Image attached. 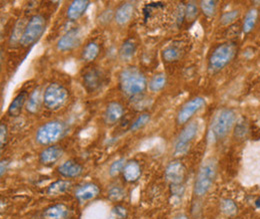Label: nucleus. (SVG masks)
I'll list each match as a JSON object with an SVG mask.
<instances>
[{"label":"nucleus","mask_w":260,"mask_h":219,"mask_svg":"<svg viewBox=\"0 0 260 219\" xmlns=\"http://www.w3.org/2000/svg\"><path fill=\"white\" fill-rule=\"evenodd\" d=\"M28 96L26 92H21L17 95L13 101L10 103L7 113L10 117H18L22 111V108L26 105Z\"/></svg>","instance_id":"412c9836"},{"label":"nucleus","mask_w":260,"mask_h":219,"mask_svg":"<svg viewBox=\"0 0 260 219\" xmlns=\"http://www.w3.org/2000/svg\"><path fill=\"white\" fill-rule=\"evenodd\" d=\"M181 53H182V51L180 48H178L174 45H169L163 49V59L166 62H175L181 57Z\"/></svg>","instance_id":"cd10ccee"},{"label":"nucleus","mask_w":260,"mask_h":219,"mask_svg":"<svg viewBox=\"0 0 260 219\" xmlns=\"http://www.w3.org/2000/svg\"><path fill=\"white\" fill-rule=\"evenodd\" d=\"M236 54V44L225 42L218 45L208 58V70L210 73H217L231 62Z\"/></svg>","instance_id":"20e7f679"},{"label":"nucleus","mask_w":260,"mask_h":219,"mask_svg":"<svg viewBox=\"0 0 260 219\" xmlns=\"http://www.w3.org/2000/svg\"><path fill=\"white\" fill-rule=\"evenodd\" d=\"M220 211L223 215H225L228 218H233L238 214L239 208L236 202L231 198H223L220 200L219 203Z\"/></svg>","instance_id":"b1692460"},{"label":"nucleus","mask_w":260,"mask_h":219,"mask_svg":"<svg viewBox=\"0 0 260 219\" xmlns=\"http://www.w3.org/2000/svg\"><path fill=\"white\" fill-rule=\"evenodd\" d=\"M46 28V20L42 15H34L22 31L20 38V45L23 47H29L39 40Z\"/></svg>","instance_id":"423d86ee"},{"label":"nucleus","mask_w":260,"mask_h":219,"mask_svg":"<svg viewBox=\"0 0 260 219\" xmlns=\"http://www.w3.org/2000/svg\"><path fill=\"white\" fill-rule=\"evenodd\" d=\"M258 18V11L255 8H251L247 11L245 17H244V22L242 26V30L245 34H248L253 30L255 27V24L257 22Z\"/></svg>","instance_id":"bb28decb"},{"label":"nucleus","mask_w":260,"mask_h":219,"mask_svg":"<svg viewBox=\"0 0 260 219\" xmlns=\"http://www.w3.org/2000/svg\"><path fill=\"white\" fill-rule=\"evenodd\" d=\"M71 188V183L67 180H59L54 183H52L47 189L46 193L49 196H59L61 194H64Z\"/></svg>","instance_id":"5701e85b"},{"label":"nucleus","mask_w":260,"mask_h":219,"mask_svg":"<svg viewBox=\"0 0 260 219\" xmlns=\"http://www.w3.org/2000/svg\"><path fill=\"white\" fill-rule=\"evenodd\" d=\"M186 177V169L183 163L179 160L171 161L165 169V179L170 186L183 185Z\"/></svg>","instance_id":"9b49d317"},{"label":"nucleus","mask_w":260,"mask_h":219,"mask_svg":"<svg viewBox=\"0 0 260 219\" xmlns=\"http://www.w3.org/2000/svg\"><path fill=\"white\" fill-rule=\"evenodd\" d=\"M81 30L79 28H72L63 34L58 42H57V49L61 52H66L73 50L81 43Z\"/></svg>","instance_id":"f8f14e48"},{"label":"nucleus","mask_w":260,"mask_h":219,"mask_svg":"<svg viewBox=\"0 0 260 219\" xmlns=\"http://www.w3.org/2000/svg\"><path fill=\"white\" fill-rule=\"evenodd\" d=\"M136 52V44L132 39L125 40L120 49H119V57L122 61H130Z\"/></svg>","instance_id":"a878e982"},{"label":"nucleus","mask_w":260,"mask_h":219,"mask_svg":"<svg viewBox=\"0 0 260 219\" xmlns=\"http://www.w3.org/2000/svg\"><path fill=\"white\" fill-rule=\"evenodd\" d=\"M126 162H127V160L124 157H121V158H118V159L114 160L109 166L110 177H117L119 173H122Z\"/></svg>","instance_id":"72a5a7b5"},{"label":"nucleus","mask_w":260,"mask_h":219,"mask_svg":"<svg viewBox=\"0 0 260 219\" xmlns=\"http://www.w3.org/2000/svg\"><path fill=\"white\" fill-rule=\"evenodd\" d=\"M89 5H90V2L87 0H75L71 2L66 12L67 18L71 21L78 20L80 17L84 15Z\"/></svg>","instance_id":"a211bd4d"},{"label":"nucleus","mask_w":260,"mask_h":219,"mask_svg":"<svg viewBox=\"0 0 260 219\" xmlns=\"http://www.w3.org/2000/svg\"><path fill=\"white\" fill-rule=\"evenodd\" d=\"M100 188L98 185L92 183L84 184L75 190V198L80 203H85L87 201H90L94 198H96L99 195Z\"/></svg>","instance_id":"ddd939ff"},{"label":"nucleus","mask_w":260,"mask_h":219,"mask_svg":"<svg viewBox=\"0 0 260 219\" xmlns=\"http://www.w3.org/2000/svg\"><path fill=\"white\" fill-rule=\"evenodd\" d=\"M200 9L202 13L207 17H213L217 11V2L213 0L200 1Z\"/></svg>","instance_id":"c756f323"},{"label":"nucleus","mask_w":260,"mask_h":219,"mask_svg":"<svg viewBox=\"0 0 260 219\" xmlns=\"http://www.w3.org/2000/svg\"><path fill=\"white\" fill-rule=\"evenodd\" d=\"M197 134H198V123L197 122H190V123L186 124L175 140L174 147H173L174 155L178 156V157L186 155L187 152L189 151L191 144L193 143Z\"/></svg>","instance_id":"6e6552de"},{"label":"nucleus","mask_w":260,"mask_h":219,"mask_svg":"<svg viewBox=\"0 0 260 219\" xmlns=\"http://www.w3.org/2000/svg\"><path fill=\"white\" fill-rule=\"evenodd\" d=\"M184 185L181 186H170V192L174 197H181L184 193Z\"/></svg>","instance_id":"4c0bfd02"},{"label":"nucleus","mask_w":260,"mask_h":219,"mask_svg":"<svg viewBox=\"0 0 260 219\" xmlns=\"http://www.w3.org/2000/svg\"><path fill=\"white\" fill-rule=\"evenodd\" d=\"M68 100V91L58 83L49 84L43 94V104L49 111H58Z\"/></svg>","instance_id":"0eeeda50"},{"label":"nucleus","mask_w":260,"mask_h":219,"mask_svg":"<svg viewBox=\"0 0 260 219\" xmlns=\"http://www.w3.org/2000/svg\"><path fill=\"white\" fill-rule=\"evenodd\" d=\"M119 87L124 96L129 99L139 98L147 87L145 75L136 67H126L119 74Z\"/></svg>","instance_id":"f257e3e1"},{"label":"nucleus","mask_w":260,"mask_h":219,"mask_svg":"<svg viewBox=\"0 0 260 219\" xmlns=\"http://www.w3.org/2000/svg\"><path fill=\"white\" fill-rule=\"evenodd\" d=\"M236 123V113L232 109L224 108L219 110L213 117L210 127L209 138L212 142L225 139Z\"/></svg>","instance_id":"f03ea898"},{"label":"nucleus","mask_w":260,"mask_h":219,"mask_svg":"<svg viewBox=\"0 0 260 219\" xmlns=\"http://www.w3.org/2000/svg\"><path fill=\"white\" fill-rule=\"evenodd\" d=\"M217 176V160L214 157L205 159L196 174L193 191L196 196H204L211 189Z\"/></svg>","instance_id":"7ed1b4c3"},{"label":"nucleus","mask_w":260,"mask_h":219,"mask_svg":"<svg viewBox=\"0 0 260 219\" xmlns=\"http://www.w3.org/2000/svg\"><path fill=\"white\" fill-rule=\"evenodd\" d=\"M65 134V125L59 121H50L41 125L35 135L36 142L41 146H51Z\"/></svg>","instance_id":"39448f33"},{"label":"nucleus","mask_w":260,"mask_h":219,"mask_svg":"<svg viewBox=\"0 0 260 219\" xmlns=\"http://www.w3.org/2000/svg\"><path fill=\"white\" fill-rule=\"evenodd\" d=\"M239 10H230L225 13L222 14L221 18H220V22L222 25H230L232 24L234 21H236L239 17Z\"/></svg>","instance_id":"f704fd0d"},{"label":"nucleus","mask_w":260,"mask_h":219,"mask_svg":"<svg viewBox=\"0 0 260 219\" xmlns=\"http://www.w3.org/2000/svg\"><path fill=\"white\" fill-rule=\"evenodd\" d=\"M7 161L6 160H2L1 161V177H3V174L5 173V171H6V169H7Z\"/></svg>","instance_id":"58836bf2"},{"label":"nucleus","mask_w":260,"mask_h":219,"mask_svg":"<svg viewBox=\"0 0 260 219\" xmlns=\"http://www.w3.org/2000/svg\"><path fill=\"white\" fill-rule=\"evenodd\" d=\"M123 114V106L118 102H111L107 105L104 112V121L108 125H114L122 119Z\"/></svg>","instance_id":"2eb2a0df"},{"label":"nucleus","mask_w":260,"mask_h":219,"mask_svg":"<svg viewBox=\"0 0 260 219\" xmlns=\"http://www.w3.org/2000/svg\"><path fill=\"white\" fill-rule=\"evenodd\" d=\"M69 216V208L65 204H55L46 208L43 212L45 219H66Z\"/></svg>","instance_id":"4be33fe9"},{"label":"nucleus","mask_w":260,"mask_h":219,"mask_svg":"<svg viewBox=\"0 0 260 219\" xmlns=\"http://www.w3.org/2000/svg\"><path fill=\"white\" fill-rule=\"evenodd\" d=\"M100 53V47L96 42H89L87 43L82 52H81V59L84 62H92L98 57Z\"/></svg>","instance_id":"393cba45"},{"label":"nucleus","mask_w":260,"mask_h":219,"mask_svg":"<svg viewBox=\"0 0 260 219\" xmlns=\"http://www.w3.org/2000/svg\"><path fill=\"white\" fill-rule=\"evenodd\" d=\"M63 155V150L58 146H49L39 155V162L43 165H51L58 161Z\"/></svg>","instance_id":"dca6fc26"},{"label":"nucleus","mask_w":260,"mask_h":219,"mask_svg":"<svg viewBox=\"0 0 260 219\" xmlns=\"http://www.w3.org/2000/svg\"><path fill=\"white\" fill-rule=\"evenodd\" d=\"M108 198L112 201H120L125 197V190L121 186H112L108 189Z\"/></svg>","instance_id":"7c9ffc66"},{"label":"nucleus","mask_w":260,"mask_h":219,"mask_svg":"<svg viewBox=\"0 0 260 219\" xmlns=\"http://www.w3.org/2000/svg\"><path fill=\"white\" fill-rule=\"evenodd\" d=\"M205 106V99L202 97H195L193 99L187 101L178 111L177 114V124L186 125L203 107Z\"/></svg>","instance_id":"1a4fd4ad"},{"label":"nucleus","mask_w":260,"mask_h":219,"mask_svg":"<svg viewBox=\"0 0 260 219\" xmlns=\"http://www.w3.org/2000/svg\"><path fill=\"white\" fill-rule=\"evenodd\" d=\"M141 166L136 160H130L125 164V167L122 171L123 179L126 183L133 184L136 183L141 177Z\"/></svg>","instance_id":"6ab92c4d"},{"label":"nucleus","mask_w":260,"mask_h":219,"mask_svg":"<svg viewBox=\"0 0 260 219\" xmlns=\"http://www.w3.org/2000/svg\"><path fill=\"white\" fill-rule=\"evenodd\" d=\"M82 83L87 92H98L105 85V75L100 69L91 68L82 76Z\"/></svg>","instance_id":"9d476101"},{"label":"nucleus","mask_w":260,"mask_h":219,"mask_svg":"<svg viewBox=\"0 0 260 219\" xmlns=\"http://www.w3.org/2000/svg\"><path fill=\"white\" fill-rule=\"evenodd\" d=\"M151 116L148 113H143L140 116H138L136 118V120L132 123V125L130 126V130L131 132H137L139 129H141L142 127H144L150 122Z\"/></svg>","instance_id":"473e14b6"},{"label":"nucleus","mask_w":260,"mask_h":219,"mask_svg":"<svg viewBox=\"0 0 260 219\" xmlns=\"http://www.w3.org/2000/svg\"><path fill=\"white\" fill-rule=\"evenodd\" d=\"M198 12H199V7L197 5L196 2L193 1H189L186 5H185V21L187 22H192L198 16Z\"/></svg>","instance_id":"2f4dec72"},{"label":"nucleus","mask_w":260,"mask_h":219,"mask_svg":"<svg viewBox=\"0 0 260 219\" xmlns=\"http://www.w3.org/2000/svg\"><path fill=\"white\" fill-rule=\"evenodd\" d=\"M43 94L44 92L41 91L40 87L36 88L33 91L31 95L28 97V100L25 105L27 112H29L30 114H36L40 110L41 105L43 104Z\"/></svg>","instance_id":"aec40b11"},{"label":"nucleus","mask_w":260,"mask_h":219,"mask_svg":"<svg viewBox=\"0 0 260 219\" xmlns=\"http://www.w3.org/2000/svg\"><path fill=\"white\" fill-rule=\"evenodd\" d=\"M127 217V209L121 205H116L111 210V219H125Z\"/></svg>","instance_id":"c9c22d12"},{"label":"nucleus","mask_w":260,"mask_h":219,"mask_svg":"<svg viewBox=\"0 0 260 219\" xmlns=\"http://www.w3.org/2000/svg\"><path fill=\"white\" fill-rule=\"evenodd\" d=\"M173 219H189V217H188L186 214L179 213V214H177L176 216H174V218Z\"/></svg>","instance_id":"ea45409f"},{"label":"nucleus","mask_w":260,"mask_h":219,"mask_svg":"<svg viewBox=\"0 0 260 219\" xmlns=\"http://www.w3.org/2000/svg\"><path fill=\"white\" fill-rule=\"evenodd\" d=\"M7 138H8L7 126H6V125H4V124H1L0 125V148H1V151L3 150V148L6 145Z\"/></svg>","instance_id":"e433bc0d"},{"label":"nucleus","mask_w":260,"mask_h":219,"mask_svg":"<svg viewBox=\"0 0 260 219\" xmlns=\"http://www.w3.org/2000/svg\"><path fill=\"white\" fill-rule=\"evenodd\" d=\"M166 83H167V78L164 74L162 73L156 74L149 81L148 88L151 92H159L164 89V87L166 86Z\"/></svg>","instance_id":"c85d7f7f"},{"label":"nucleus","mask_w":260,"mask_h":219,"mask_svg":"<svg viewBox=\"0 0 260 219\" xmlns=\"http://www.w3.org/2000/svg\"><path fill=\"white\" fill-rule=\"evenodd\" d=\"M58 173L65 179H76L83 173V166L73 159H68L57 168Z\"/></svg>","instance_id":"4468645a"},{"label":"nucleus","mask_w":260,"mask_h":219,"mask_svg":"<svg viewBox=\"0 0 260 219\" xmlns=\"http://www.w3.org/2000/svg\"><path fill=\"white\" fill-rule=\"evenodd\" d=\"M134 13V4L132 2L122 3L114 13V21L119 26H124L129 23Z\"/></svg>","instance_id":"f3484780"}]
</instances>
